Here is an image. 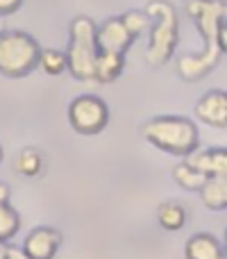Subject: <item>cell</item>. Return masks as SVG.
<instances>
[{"instance_id":"22","label":"cell","mask_w":227,"mask_h":259,"mask_svg":"<svg viewBox=\"0 0 227 259\" xmlns=\"http://www.w3.org/2000/svg\"><path fill=\"white\" fill-rule=\"evenodd\" d=\"M5 30V25H3V21H0V32H3Z\"/></svg>"},{"instance_id":"13","label":"cell","mask_w":227,"mask_h":259,"mask_svg":"<svg viewBox=\"0 0 227 259\" xmlns=\"http://www.w3.org/2000/svg\"><path fill=\"white\" fill-rule=\"evenodd\" d=\"M200 198L209 209H225L227 207V180L209 178L200 189Z\"/></svg>"},{"instance_id":"1","label":"cell","mask_w":227,"mask_h":259,"mask_svg":"<svg viewBox=\"0 0 227 259\" xmlns=\"http://www.w3.org/2000/svg\"><path fill=\"white\" fill-rule=\"evenodd\" d=\"M187 12L196 21L200 36L207 41V48L200 55L182 57L177 64V71L184 80H198V77L207 75L218 64L220 53H225L227 48V41H225L227 5L225 0H191L187 5Z\"/></svg>"},{"instance_id":"3","label":"cell","mask_w":227,"mask_h":259,"mask_svg":"<svg viewBox=\"0 0 227 259\" xmlns=\"http://www.w3.org/2000/svg\"><path fill=\"white\" fill-rule=\"evenodd\" d=\"M146 14L155 25L150 27V46H148L146 59L150 66H164L177 46V14L175 7L166 0H150Z\"/></svg>"},{"instance_id":"7","label":"cell","mask_w":227,"mask_h":259,"mask_svg":"<svg viewBox=\"0 0 227 259\" xmlns=\"http://www.w3.org/2000/svg\"><path fill=\"white\" fill-rule=\"evenodd\" d=\"M137 36L123 25L120 18H109L100 27H96V46L98 53H109V55H120L125 57V50L134 44Z\"/></svg>"},{"instance_id":"14","label":"cell","mask_w":227,"mask_h":259,"mask_svg":"<svg viewBox=\"0 0 227 259\" xmlns=\"http://www.w3.org/2000/svg\"><path fill=\"white\" fill-rule=\"evenodd\" d=\"M157 219H159V225L164 230L177 232L187 223V209L179 202H161L159 209H157Z\"/></svg>"},{"instance_id":"8","label":"cell","mask_w":227,"mask_h":259,"mask_svg":"<svg viewBox=\"0 0 227 259\" xmlns=\"http://www.w3.org/2000/svg\"><path fill=\"white\" fill-rule=\"evenodd\" d=\"M62 239V232L55 228H34L23 241L21 252L25 259H55Z\"/></svg>"},{"instance_id":"18","label":"cell","mask_w":227,"mask_h":259,"mask_svg":"<svg viewBox=\"0 0 227 259\" xmlns=\"http://www.w3.org/2000/svg\"><path fill=\"white\" fill-rule=\"evenodd\" d=\"M39 66L43 68L48 75H59V73L66 71V57H64L62 50L55 48H46L39 55Z\"/></svg>"},{"instance_id":"12","label":"cell","mask_w":227,"mask_h":259,"mask_svg":"<svg viewBox=\"0 0 227 259\" xmlns=\"http://www.w3.org/2000/svg\"><path fill=\"white\" fill-rule=\"evenodd\" d=\"M21 230V216L9 205V187L0 182V243H7Z\"/></svg>"},{"instance_id":"2","label":"cell","mask_w":227,"mask_h":259,"mask_svg":"<svg viewBox=\"0 0 227 259\" xmlns=\"http://www.w3.org/2000/svg\"><path fill=\"white\" fill-rule=\"evenodd\" d=\"M143 137L170 155L189 157L198 148V127L182 116H159L143 125Z\"/></svg>"},{"instance_id":"6","label":"cell","mask_w":227,"mask_h":259,"mask_svg":"<svg viewBox=\"0 0 227 259\" xmlns=\"http://www.w3.org/2000/svg\"><path fill=\"white\" fill-rule=\"evenodd\" d=\"M68 121H71L73 130H77L80 134H98L107 125L109 109L105 100H100L98 96H77L68 107Z\"/></svg>"},{"instance_id":"19","label":"cell","mask_w":227,"mask_h":259,"mask_svg":"<svg viewBox=\"0 0 227 259\" xmlns=\"http://www.w3.org/2000/svg\"><path fill=\"white\" fill-rule=\"evenodd\" d=\"M120 21H123V25L127 27L134 36L143 34V32L150 27V18H148L146 12H127V14L120 16Z\"/></svg>"},{"instance_id":"11","label":"cell","mask_w":227,"mask_h":259,"mask_svg":"<svg viewBox=\"0 0 227 259\" xmlns=\"http://www.w3.org/2000/svg\"><path fill=\"white\" fill-rule=\"evenodd\" d=\"M187 259H225V250L218 243V239L207 232H198L184 246Z\"/></svg>"},{"instance_id":"16","label":"cell","mask_w":227,"mask_h":259,"mask_svg":"<svg viewBox=\"0 0 227 259\" xmlns=\"http://www.w3.org/2000/svg\"><path fill=\"white\" fill-rule=\"evenodd\" d=\"M16 170L27 175V178H36V175L43 170V155H41L36 148H25V150L18 155Z\"/></svg>"},{"instance_id":"21","label":"cell","mask_w":227,"mask_h":259,"mask_svg":"<svg viewBox=\"0 0 227 259\" xmlns=\"http://www.w3.org/2000/svg\"><path fill=\"white\" fill-rule=\"evenodd\" d=\"M0 259H25L23 252H18L16 248L7 246V243H0Z\"/></svg>"},{"instance_id":"10","label":"cell","mask_w":227,"mask_h":259,"mask_svg":"<svg viewBox=\"0 0 227 259\" xmlns=\"http://www.w3.org/2000/svg\"><path fill=\"white\" fill-rule=\"evenodd\" d=\"M193 170L202 173L205 178H225L227 175V152L225 148H214V150H202L196 155H189L184 161Z\"/></svg>"},{"instance_id":"17","label":"cell","mask_w":227,"mask_h":259,"mask_svg":"<svg viewBox=\"0 0 227 259\" xmlns=\"http://www.w3.org/2000/svg\"><path fill=\"white\" fill-rule=\"evenodd\" d=\"M173 175H175V180H177L179 187L189 189V191H200V189L205 187V182L209 180V178H205L202 173L193 170L191 166H187V164H177V166H175Z\"/></svg>"},{"instance_id":"20","label":"cell","mask_w":227,"mask_h":259,"mask_svg":"<svg viewBox=\"0 0 227 259\" xmlns=\"http://www.w3.org/2000/svg\"><path fill=\"white\" fill-rule=\"evenodd\" d=\"M23 5V0H0V18L14 14Z\"/></svg>"},{"instance_id":"4","label":"cell","mask_w":227,"mask_h":259,"mask_svg":"<svg viewBox=\"0 0 227 259\" xmlns=\"http://www.w3.org/2000/svg\"><path fill=\"white\" fill-rule=\"evenodd\" d=\"M64 57H66V68L75 80H94L98 46H96V23L89 16H77L71 21V44Z\"/></svg>"},{"instance_id":"9","label":"cell","mask_w":227,"mask_h":259,"mask_svg":"<svg viewBox=\"0 0 227 259\" xmlns=\"http://www.w3.org/2000/svg\"><path fill=\"white\" fill-rule=\"evenodd\" d=\"M196 114L207 125L225 127L227 125V94L216 89V91H209L207 96H202L196 105Z\"/></svg>"},{"instance_id":"15","label":"cell","mask_w":227,"mask_h":259,"mask_svg":"<svg viewBox=\"0 0 227 259\" xmlns=\"http://www.w3.org/2000/svg\"><path fill=\"white\" fill-rule=\"evenodd\" d=\"M123 71V57L120 55H109V53H98L96 59V73L94 80L98 82H114Z\"/></svg>"},{"instance_id":"23","label":"cell","mask_w":227,"mask_h":259,"mask_svg":"<svg viewBox=\"0 0 227 259\" xmlns=\"http://www.w3.org/2000/svg\"><path fill=\"white\" fill-rule=\"evenodd\" d=\"M0 159H3V146H0Z\"/></svg>"},{"instance_id":"5","label":"cell","mask_w":227,"mask_h":259,"mask_svg":"<svg viewBox=\"0 0 227 259\" xmlns=\"http://www.w3.org/2000/svg\"><path fill=\"white\" fill-rule=\"evenodd\" d=\"M41 48L27 32H0V73L7 77H23L39 66Z\"/></svg>"}]
</instances>
